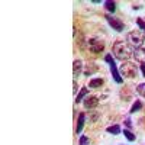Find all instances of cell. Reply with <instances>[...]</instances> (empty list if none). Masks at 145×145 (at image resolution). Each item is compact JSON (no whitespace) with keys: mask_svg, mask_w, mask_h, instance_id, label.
Masks as SVG:
<instances>
[{"mask_svg":"<svg viewBox=\"0 0 145 145\" xmlns=\"http://www.w3.org/2000/svg\"><path fill=\"white\" fill-rule=\"evenodd\" d=\"M137 23H138V26H139L141 29H144V31H145V22H144L141 18H138V19H137Z\"/></svg>","mask_w":145,"mask_h":145,"instance_id":"obj_20","label":"cell"},{"mask_svg":"<svg viewBox=\"0 0 145 145\" xmlns=\"http://www.w3.org/2000/svg\"><path fill=\"white\" fill-rule=\"evenodd\" d=\"M97 70H99V67H97V65H96L94 63H90V64L87 65V68L84 70V76H91L93 72H96Z\"/></svg>","mask_w":145,"mask_h":145,"instance_id":"obj_13","label":"cell"},{"mask_svg":"<svg viewBox=\"0 0 145 145\" xmlns=\"http://www.w3.org/2000/svg\"><path fill=\"white\" fill-rule=\"evenodd\" d=\"M141 72H142V76L145 77V64H141Z\"/></svg>","mask_w":145,"mask_h":145,"instance_id":"obj_22","label":"cell"},{"mask_svg":"<svg viewBox=\"0 0 145 145\" xmlns=\"http://www.w3.org/2000/svg\"><path fill=\"white\" fill-rule=\"evenodd\" d=\"M112 52H113L115 58L120 59V61H126V59H129L132 55H134V50H132V46L129 44H126L125 41H116L113 44Z\"/></svg>","mask_w":145,"mask_h":145,"instance_id":"obj_1","label":"cell"},{"mask_svg":"<svg viewBox=\"0 0 145 145\" xmlns=\"http://www.w3.org/2000/svg\"><path fill=\"white\" fill-rule=\"evenodd\" d=\"M87 144H90V139L87 138V137H80V145H87Z\"/></svg>","mask_w":145,"mask_h":145,"instance_id":"obj_19","label":"cell"},{"mask_svg":"<svg viewBox=\"0 0 145 145\" xmlns=\"http://www.w3.org/2000/svg\"><path fill=\"white\" fill-rule=\"evenodd\" d=\"M83 105H84V107H86L87 110H91V109L97 107V105H99V97H97V96H93V94H89L87 97L83 100Z\"/></svg>","mask_w":145,"mask_h":145,"instance_id":"obj_7","label":"cell"},{"mask_svg":"<svg viewBox=\"0 0 145 145\" xmlns=\"http://www.w3.org/2000/svg\"><path fill=\"white\" fill-rule=\"evenodd\" d=\"M125 125H126L128 128H132V122H131V119H126V120H125Z\"/></svg>","mask_w":145,"mask_h":145,"instance_id":"obj_21","label":"cell"},{"mask_svg":"<svg viewBox=\"0 0 145 145\" xmlns=\"http://www.w3.org/2000/svg\"><path fill=\"white\" fill-rule=\"evenodd\" d=\"M105 9L107 12H110V13H113V12L116 10V3L112 2V0H106V2H105Z\"/></svg>","mask_w":145,"mask_h":145,"instance_id":"obj_14","label":"cell"},{"mask_svg":"<svg viewBox=\"0 0 145 145\" xmlns=\"http://www.w3.org/2000/svg\"><path fill=\"white\" fill-rule=\"evenodd\" d=\"M87 45L90 48V51L94 52V54H99L105 50V42L102 39H97V38H90L87 41Z\"/></svg>","mask_w":145,"mask_h":145,"instance_id":"obj_5","label":"cell"},{"mask_svg":"<svg viewBox=\"0 0 145 145\" xmlns=\"http://www.w3.org/2000/svg\"><path fill=\"white\" fill-rule=\"evenodd\" d=\"M123 135H125V137H126V139H128V141H131V142H132V141H135V135L132 134V132H131L129 129H125V131H123Z\"/></svg>","mask_w":145,"mask_h":145,"instance_id":"obj_18","label":"cell"},{"mask_svg":"<svg viewBox=\"0 0 145 145\" xmlns=\"http://www.w3.org/2000/svg\"><path fill=\"white\" fill-rule=\"evenodd\" d=\"M126 39H128L129 45L135 46V48H139V46H142V44L145 42V35H144L141 31L135 29V31H131V32L126 35Z\"/></svg>","mask_w":145,"mask_h":145,"instance_id":"obj_2","label":"cell"},{"mask_svg":"<svg viewBox=\"0 0 145 145\" xmlns=\"http://www.w3.org/2000/svg\"><path fill=\"white\" fill-rule=\"evenodd\" d=\"M106 131L109 132V134H112V135H119L120 132H122V131H120V126H119V125H112V126H109Z\"/></svg>","mask_w":145,"mask_h":145,"instance_id":"obj_15","label":"cell"},{"mask_svg":"<svg viewBox=\"0 0 145 145\" xmlns=\"http://www.w3.org/2000/svg\"><path fill=\"white\" fill-rule=\"evenodd\" d=\"M84 120H86V115H84V113H80V115H78V120H77V128H76V134H77V135L83 131Z\"/></svg>","mask_w":145,"mask_h":145,"instance_id":"obj_10","label":"cell"},{"mask_svg":"<svg viewBox=\"0 0 145 145\" xmlns=\"http://www.w3.org/2000/svg\"><path fill=\"white\" fill-rule=\"evenodd\" d=\"M142 109V103L139 102V100H137L134 105H132V107H131V110H129V113H135V112H138V110H141Z\"/></svg>","mask_w":145,"mask_h":145,"instance_id":"obj_16","label":"cell"},{"mask_svg":"<svg viewBox=\"0 0 145 145\" xmlns=\"http://www.w3.org/2000/svg\"><path fill=\"white\" fill-rule=\"evenodd\" d=\"M72 87H74V89H72V91L76 93V91H77V81H76V80H74V83H72Z\"/></svg>","mask_w":145,"mask_h":145,"instance_id":"obj_23","label":"cell"},{"mask_svg":"<svg viewBox=\"0 0 145 145\" xmlns=\"http://www.w3.org/2000/svg\"><path fill=\"white\" fill-rule=\"evenodd\" d=\"M105 18H106L107 23H109V25H110L115 31H118V32H122V31L125 29V25H123V22L120 20V19L113 18V16H110V15H106Z\"/></svg>","mask_w":145,"mask_h":145,"instance_id":"obj_6","label":"cell"},{"mask_svg":"<svg viewBox=\"0 0 145 145\" xmlns=\"http://www.w3.org/2000/svg\"><path fill=\"white\" fill-rule=\"evenodd\" d=\"M103 78H93V80H90V83H89V87L90 89H100L102 86H103Z\"/></svg>","mask_w":145,"mask_h":145,"instance_id":"obj_12","label":"cell"},{"mask_svg":"<svg viewBox=\"0 0 145 145\" xmlns=\"http://www.w3.org/2000/svg\"><path fill=\"white\" fill-rule=\"evenodd\" d=\"M132 7H134V9H141L142 6H141V5H134V6H132Z\"/></svg>","mask_w":145,"mask_h":145,"instance_id":"obj_24","label":"cell"},{"mask_svg":"<svg viewBox=\"0 0 145 145\" xmlns=\"http://www.w3.org/2000/svg\"><path fill=\"white\" fill-rule=\"evenodd\" d=\"M137 91H138V94L142 96V97H145V83L138 84V86H137Z\"/></svg>","mask_w":145,"mask_h":145,"instance_id":"obj_17","label":"cell"},{"mask_svg":"<svg viewBox=\"0 0 145 145\" xmlns=\"http://www.w3.org/2000/svg\"><path fill=\"white\" fill-rule=\"evenodd\" d=\"M120 76L125 78H135L138 76V67L134 63H123L122 67H120Z\"/></svg>","mask_w":145,"mask_h":145,"instance_id":"obj_3","label":"cell"},{"mask_svg":"<svg viewBox=\"0 0 145 145\" xmlns=\"http://www.w3.org/2000/svg\"><path fill=\"white\" fill-rule=\"evenodd\" d=\"M89 96V89L87 87H83L81 90H80V93L77 94V97H76V103H80V102H83L84 99H86Z\"/></svg>","mask_w":145,"mask_h":145,"instance_id":"obj_11","label":"cell"},{"mask_svg":"<svg viewBox=\"0 0 145 145\" xmlns=\"http://www.w3.org/2000/svg\"><path fill=\"white\" fill-rule=\"evenodd\" d=\"M134 57H135V59L138 63L145 64V48L144 46L135 48V50H134Z\"/></svg>","mask_w":145,"mask_h":145,"instance_id":"obj_8","label":"cell"},{"mask_svg":"<svg viewBox=\"0 0 145 145\" xmlns=\"http://www.w3.org/2000/svg\"><path fill=\"white\" fill-rule=\"evenodd\" d=\"M105 61L109 64V67H110V72H112L113 80H115L118 84H122V83H123V77L120 76V71L118 70V67H116V64H115V61H113V57H112L110 54H107V55L105 57Z\"/></svg>","mask_w":145,"mask_h":145,"instance_id":"obj_4","label":"cell"},{"mask_svg":"<svg viewBox=\"0 0 145 145\" xmlns=\"http://www.w3.org/2000/svg\"><path fill=\"white\" fill-rule=\"evenodd\" d=\"M81 71H83V63L80 59H76L74 64H72V74H74V77H78L81 74Z\"/></svg>","mask_w":145,"mask_h":145,"instance_id":"obj_9","label":"cell"}]
</instances>
